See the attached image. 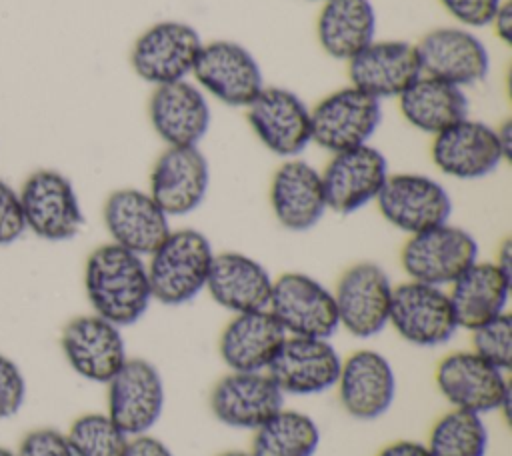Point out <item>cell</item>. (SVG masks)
Here are the masks:
<instances>
[{"label":"cell","instance_id":"8992f818","mask_svg":"<svg viewBox=\"0 0 512 456\" xmlns=\"http://www.w3.org/2000/svg\"><path fill=\"white\" fill-rule=\"evenodd\" d=\"M18 196L26 230L42 240H72L84 226L82 204L72 180L54 168L28 174Z\"/></svg>","mask_w":512,"mask_h":456},{"label":"cell","instance_id":"7402d4cb","mask_svg":"<svg viewBox=\"0 0 512 456\" xmlns=\"http://www.w3.org/2000/svg\"><path fill=\"white\" fill-rule=\"evenodd\" d=\"M286 396L268 372L228 370L210 390L212 416L234 430L254 432L286 404Z\"/></svg>","mask_w":512,"mask_h":456},{"label":"cell","instance_id":"277c9868","mask_svg":"<svg viewBox=\"0 0 512 456\" xmlns=\"http://www.w3.org/2000/svg\"><path fill=\"white\" fill-rule=\"evenodd\" d=\"M480 254L476 238L462 226L444 222L406 238L400 266L406 280L448 288Z\"/></svg>","mask_w":512,"mask_h":456},{"label":"cell","instance_id":"7c38bea8","mask_svg":"<svg viewBox=\"0 0 512 456\" xmlns=\"http://www.w3.org/2000/svg\"><path fill=\"white\" fill-rule=\"evenodd\" d=\"M374 204L392 228L408 236L450 222L452 216L446 186L422 172H390Z\"/></svg>","mask_w":512,"mask_h":456},{"label":"cell","instance_id":"d6986e66","mask_svg":"<svg viewBox=\"0 0 512 456\" xmlns=\"http://www.w3.org/2000/svg\"><path fill=\"white\" fill-rule=\"evenodd\" d=\"M328 210L348 216L376 202L388 174V160L372 144L332 154L320 170Z\"/></svg>","mask_w":512,"mask_h":456},{"label":"cell","instance_id":"2e32d148","mask_svg":"<svg viewBox=\"0 0 512 456\" xmlns=\"http://www.w3.org/2000/svg\"><path fill=\"white\" fill-rule=\"evenodd\" d=\"M342 410L360 422L382 418L394 404L398 380L390 360L374 348H358L342 358L334 386Z\"/></svg>","mask_w":512,"mask_h":456},{"label":"cell","instance_id":"83f0119b","mask_svg":"<svg viewBox=\"0 0 512 456\" xmlns=\"http://www.w3.org/2000/svg\"><path fill=\"white\" fill-rule=\"evenodd\" d=\"M284 338V330L268 310L240 312L224 324L218 354L232 372H266Z\"/></svg>","mask_w":512,"mask_h":456},{"label":"cell","instance_id":"30bf717a","mask_svg":"<svg viewBox=\"0 0 512 456\" xmlns=\"http://www.w3.org/2000/svg\"><path fill=\"white\" fill-rule=\"evenodd\" d=\"M380 122L382 102L350 84L310 108L312 142L330 154L370 144Z\"/></svg>","mask_w":512,"mask_h":456},{"label":"cell","instance_id":"836d02e7","mask_svg":"<svg viewBox=\"0 0 512 456\" xmlns=\"http://www.w3.org/2000/svg\"><path fill=\"white\" fill-rule=\"evenodd\" d=\"M66 438L74 456H124L130 436L106 412H86L70 424Z\"/></svg>","mask_w":512,"mask_h":456},{"label":"cell","instance_id":"e575fe53","mask_svg":"<svg viewBox=\"0 0 512 456\" xmlns=\"http://www.w3.org/2000/svg\"><path fill=\"white\" fill-rule=\"evenodd\" d=\"M470 350L492 366L510 372L512 366V316L500 314L470 330Z\"/></svg>","mask_w":512,"mask_h":456},{"label":"cell","instance_id":"ab89813d","mask_svg":"<svg viewBox=\"0 0 512 456\" xmlns=\"http://www.w3.org/2000/svg\"><path fill=\"white\" fill-rule=\"evenodd\" d=\"M124 456H176L170 446L158 436L146 432L138 436H130Z\"/></svg>","mask_w":512,"mask_h":456},{"label":"cell","instance_id":"f35d334b","mask_svg":"<svg viewBox=\"0 0 512 456\" xmlns=\"http://www.w3.org/2000/svg\"><path fill=\"white\" fill-rule=\"evenodd\" d=\"M26 232L18 190L0 178V246L16 242Z\"/></svg>","mask_w":512,"mask_h":456},{"label":"cell","instance_id":"74e56055","mask_svg":"<svg viewBox=\"0 0 512 456\" xmlns=\"http://www.w3.org/2000/svg\"><path fill=\"white\" fill-rule=\"evenodd\" d=\"M442 8L468 30L490 26L502 0H440Z\"/></svg>","mask_w":512,"mask_h":456},{"label":"cell","instance_id":"603a6c76","mask_svg":"<svg viewBox=\"0 0 512 456\" xmlns=\"http://www.w3.org/2000/svg\"><path fill=\"white\" fill-rule=\"evenodd\" d=\"M104 228L110 242L146 258L172 230L168 214L154 202L148 190L118 188L102 206Z\"/></svg>","mask_w":512,"mask_h":456},{"label":"cell","instance_id":"52a82bcc","mask_svg":"<svg viewBox=\"0 0 512 456\" xmlns=\"http://www.w3.org/2000/svg\"><path fill=\"white\" fill-rule=\"evenodd\" d=\"M204 40L182 20H160L148 26L130 48V68L146 84L164 86L190 80Z\"/></svg>","mask_w":512,"mask_h":456},{"label":"cell","instance_id":"d6a6232c","mask_svg":"<svg viewBox=\"0 0 512 456\" xmlns=\"http://www.w3.org/2000/svg\"><path fill=\"white\" fill-rule=\"evenodd\" d=\"M488 440L484 416L450 408L432 424L424 444L430 456H486Z\"/></svg>","mask_w":512,"mask_h":456},{"label":"cell","instance_id":"4fadbf2b","mask_svg":"<svg viewBox=\"0 0 512 456\" xmlns=\"http://www.w3.org/2000/svg\"><path fill=\"white\" fill-rule=\"evenodd\" d=\"M106 414L126 436L152 432L166 406L160 368L146 358H130L106 384Z\"/></svg>","mask_w":512,"mask_h":456},{"label":"cell","instance_id":"3957f363","mask_svg":"<svg viewBox=\"0 0 512 456\" xmlns=\"http://www.w3.org/2000/svg\"><path fill=\"white\" fill-rule=\"evenodd\" d=\"M434 386L454 410L478 416L506 412L510 406L508 372L468 350L442 356L434 368Z\"/></svg>","mask_w":512,"mask_h":456},{"label":"cell","instance_id":"5bb4252c","mask_svg":"<svg viewBox=\"0 0 512 456\" xmlns=\"http://www.w3.org/2000/svg\"><path fill=\"white\" fill-rule=\"evenodd\" d=\"M246 120L258 142L284 160L300 156L312 142L310 106L290 88L264 86L246 106Z\"/></svg>","mask_w":512,"mask_h":456},{"label":"cell","instance_id":"8fae6325","mask_svg":"<svg viewBox=\"0 0 512 456\" xmlns=\"http://www.w3.org/2000/svg\"><path fill=\"white\" fill-rule=\"evenodd\" d=\"M268 312L286 336L332 338L340 330L332 290L306 272L274 278Z\"/></svg>","mask_w":512,"mask_h":456},{"label":"cell","instance_id":"e0dca14e","mask_svg":"<svg viewBox=\"0 0 512 456\" xmlns=\"http://www.w3.org/2000/svg\"><path fill=\"white\" fill-rule=\"evenodd\" d=\"M146 190L170 220L196 212L210 190L208 158L200 146H166L150 170Z\"/></svg>","mask_w":512,"mask_h":456},{"label":"cell","instance_id":"44dd1931","mask_svg":"<svg viewBox=\"0 0 512 456\" xmlns=\"http://www.w3.org/2000/svg\"><path fill=\"white\" fill-rule=\"evenodd\" d=\"M420 70L458 88L482 82L490 72V52L484 40L464 26H440L416 44Z\"/></svg>","mask_w":512,"mask_h":456},{"label":"cell","instance_id":"5b68a950","mask_svg":"<svg viewBox=\"0 0 512 456\" xmlns=\"http://www.w3.org/2000/svg\"><path fill=\"white\" fill-rule=\"evenodd\" d=\"M388 326L416 348H440L460 330L448 290L414 280L394 284Z\"/></svg>","mask_w":512,"mask_h":456},{"label":"cell","instance_id":"7dc6e473","mask_svg":"<svg viewBox=\"0 0 512 456\" xmlns=\"http://www.w3.org/2000/svg\"><path fill=\"white\" fill-rule=\"evenodd\" d=\"M318 2H326V0H318Z\"/></svg>","mask_w":512,"mask_h":456},{"label":"cell","instance_id":"ac0fdd59","mask_svg":"<svg viewBox=\"0 0 512 456\" xmlns=\"http://www.w3.org/2000/svg\"><path fill=\"white\" fill-rule=\"evenodd\" d=\"M122 330L94 312L74 316L60 334V348L68 366L88 382L108 384L128 360Z\"/></svg>","mask_w":512,"mask_h":456},{"label":"cell","instance_id":"1f68e13d","mask_svg":"<svg viewBox=\"0 0 512 456\" xmlns=\"http://www.w3.org/2000/svg\"><path fill=\"white\" fill-rule=\"evenodd\" d=\"M320 440V426L310 414L284 406L254 430L250 456H314Z\"/></svg>","mask_w":512,"mask_h":456},{"label":"cell","instance_id":"cb8c5ba5","mask_svg":"<svg viewBox=\"0 0 512 456\" xmlns=\"http://www.w3.org/2000/svg\"><path fill=\"white\" fill-rule=\"evenodd\" d=\"M270 210L288 232L312 230L328 212L320 170L304 158H286L272 174Z\"/></svg>","mask_w":512,"mask_h":456},{"label":"cell","instance_id":"9c48e42d","mask_svg":"<svg viewBox=\"0 0 512 456\" xmlns=\"http://www.w3.org/2000/svg\"><path fill=\"white\" fill-rule=\"evenodd\" d=\"M190 78L208 98L230 108H246L266 86L256 56L236 40L204 42Z\"/></svg>","mask_w":512,"mask_h":456},{"label":"cell","instance_id":"4316f807","mask_svg":"<svg viewBox=\"0 0 512 456\" xmlns=\"http://www.w3.org/2000/svg\"><path fill=\"white\" fill-rule=\"evenodd\" d=\"M274 276L250 254L238 250L216 252L208 274V296L232 314L268 310Z\"/></svg>","mask_w":512,"mask_h":456},{"label":"cell","instance_id":"9a60e30c","mask_svg":"<svg viewBox=\"0 0 512 456\" xmlns=\"http://www.w3.org/2000/svg\"><path fill=\"white\" fill-rule=\"evenodd\" d=\"M340 366L332 338L286 336L266 372L284 396L308 398L334 390Z\"/></svg>","mask_w":512,"mask_h":456},{"label":"cell","instance_id":"7bdbcfd3","mask_svg":"<svg viewBox=\"0 0 512 456\" xmlns=\"http://www.w3.org/2000/svg\"><path fill=\"white\" fill-rule=\"evenodd\" d=\"M494 264H496L498 268H502L506 274L512 276V240H510V238H504L502 244L498 246Z\"/></svg>","mask_w":512,"mask_h":456},{"label":"cell","instance_id":"6da1fadb","mask_svg":"<svg viewBox=\"0 0 512 456\" xmlns=\"http://www.w3.org/2000/svg\"><path fill=\"white\" fill-rule=\"evenodd\" d=\"M84 292L94 314L128 328L140 322L154 302L146 258L106 242L84 262Z\"/></svg>","mask_w":512,"mask_h":456},{"label":"cell","instance_id":"ba28073f","mask_svg":"<svg viewBox=\"0 0 512 456\" xmlns=\"http://www.w3.org/2000/svg\"><path fill=\"white\" fill-rule=\"evenodd\" d=\"M392 290L390 274L380 264L364 260L348 266L332 290L340 330L358 340H370L384 332Z\"/></svg>","mask_w":512,"mask_h":456},{"label":"cell","instance_id":"d590c367","mask_svg":"<svg viewBox=\"0 0 512 456\" xmlns=\"http://www.w3.org/2000/svg\"><path fill=\"white\" fill-rule=\"evenodd\" d=\"M26 398V380L20 366L0 354V418L14 416Z\"/></svg>","mask_w":512,"mask_h":456},{"label":"cell","instance_id":"60d3db41","mask_svg":"<svg viewBox=\"0 0 512 456\" xmlns=\"http://www.w3.org/2000/svg\"><path fill=\"white\" fill-rule=\"evenodd\" d=\"M490 26L494 28V36L504 46H510V42H512V2L510 0H502Z\"/></svg>","mask_w":512,"mask_h":456},{"label":"cell","instance_id":"b9f144b4","mask_svg":"<svg viewBox=\"0 0 512 456\" xmlns=\"http://www.w3.org/2000/svg\"><path fill=\"white\" fill-rule=\"evenodd\" d=\"M376 456H430L428 448L424 442L410 440V438H400L376 452Z\"/></svg>","mask_w":512,"mask_h":456},{"label":"cell","instance_id":"f546056e","mask_svg":"<svg viewBox=\"0 0 512 456\" xmlns=\"http://www.w3.org/2000/svg\"><path fill=\"white\" fill-rule=\"evenodd\" d=\"M396 100L402 118L430 136L468 118L470 110L464 88L426 74H420Z\"/></svg>","mask_w":512,"mask_h":456},{"label":"cell","instance_id":"f6af8a7d","mask_svg":"<svg viewBox=\"0 0 512 456\" xmlns=\"http://www.w3.org/2000/svg\"><path fill=\"white\" fill-rule=\"evenodd\" d=\"M216 456H250V452H244V450H226V452H220Z\"/></svg>","mask_w":512,"mask_h":456},{"label":"cell","instance_id":"484cf974","mask_svg":"<svg viewBox=\"0 0 512 456\" xmlns=\"http://www.w3.org/2000/svg\"><path fill=\"white\" fill-rule=\"evenodd\" d=\"M346 64L350 86L380 102L398 98L422 74L416 44L408 40H372Z\"/></svg>","mask_w":512,"mask_h":456},{"label":"cell","instance_id":"bcb514c9","mask_svg":"<svg viewBox=\"0 0 512 456\" xmlns=\"http://www.w3.org/2000/svg\"><path fill=\"white\" fill-rule=\"evenodd\" d=\"M0 456H16L12 450H8V448H4V446H0Z\"/></svg>","mask_w":512,"mask_h":456},{"label":"cell","instance_id":"4dcf8cb0","mask_svg":"<svg viewBox=\"0 0 512 456\" xmlns=\"http://www.w3.org/2000/svg\"><path fill=\"white\" fill-rule=\"evenodd\" d=\"M316 40L334 60L348 62L376 40V12L370 0H326L316 20Z\"/></svg>","mask_w":512,"mask_h":456},{"label":"cell","instance_id":"ffe728a7","mask_svg":"<svg viewBox=\"0 0 512 456\" xmlns=\"http://www.w3.org/2000/svg\"><path fill=\"white\" fill-rule=\"evenodd\" d=\"M430 158L438 172L454 180H480L506 162L496 128L464 118L432 136Z\"/></svg>","mask_w":512,"mask_h":456},{"label":"cell","instance_id":"d4e9b609","mask_svg":"<svg viewBox=\"0 0 512 456\" xmlns=\"http://www.w3.org/2000/svg\"><path fill=\"white\" fill-rule=\"evenodd\" d=\"M148 120L166 146H198L210 130L212 110L192 80H180L152 90Z\"/></svg>","mask_w":512,"mask_h":456},{"label":"cell","instance_id":"8d00e7d4","mask_svg":"<svg viewBox=\"0 0 512 456\" xmlns=\"http://www.w3.org/2000/svg\"><path fill=\"white\" fill-rule=\"evenodd\" d=\"M16 456H74L64 432L40 426L24 434Z\"/></svg>","mask_w":512,"mask_h":456},{"label":"cell","instance_id":"f1b7e54d","mask_svg":"<svg viewBox=\"0 0 512 456\" xmlns=\"http://www.w3.org/2000/svg\"><path fill=\"white\" fill-rule=\"evenodd\" d=\"M458 328L476 326L508 312L512 276L494 264V260H476L448 288Z\"/></svg>","mask_w":512,"mask_h":456},{"label":"cell","instance_id":"7a4b0ae2","mask_svg":"<svg viewBox=\"0 0 512 456\" xmlns=\"http://www.w3.org/2000/svg\"><path fill=\"white\" fill-rule=\"evenodd\" d=\"M214 254L210 238L198 228H172L160 246L146 256L154 302L184 306L196 300L206 290Z\"/></svg>","mask_w":512,"mask_h":456},{"label":"cell","instance_id":"ee69618b","mask_svg":"<svg viewBox=\"0 0 512 456\" xmlns=\"http://www.w3.org/2000/svg\"><path fill=\"white\" fill-rule=\"evenodd\" d=\"M496 136H498L502 154H504V158H506V162H508L510 156H512V120H504V122L496 128Z\"/></svg>","mask_w":512,"mask_h":456}]
</instances>
